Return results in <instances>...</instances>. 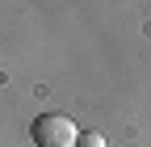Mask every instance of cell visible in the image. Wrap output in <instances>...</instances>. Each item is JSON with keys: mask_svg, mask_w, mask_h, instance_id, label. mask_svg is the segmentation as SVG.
I'll return each instance as SVG.
<instances>
[{"mask_svg": "<svg viewBox=\"0 0 151 147\" xmlns=\"http://www.w3.org/2000/svg\"><path fill=\"white\" fill-rule=\"evenodd\" d=\"M29 139L38 147H76L80 130H76V122L67 114H38L29 126Z\"/></svg>", "mask_w": 151, "mask_h": 147, "instance_id": "cell-1", "label": "cell"}, {"mask_svg": "<svg viewBox=\"0 0 151 147\" xmlns=\"http://www.w3.org/2000/svg\"><path fill=\"white\" fill-rule=\"evenodd\" d=\"M76 147H105V135H97V130H84L80 139H76Z\"/></svg>", "mask_w": 151, "mask_h": 147, "instance_id": "cell-2", "label": "cell"}]
</instances>
